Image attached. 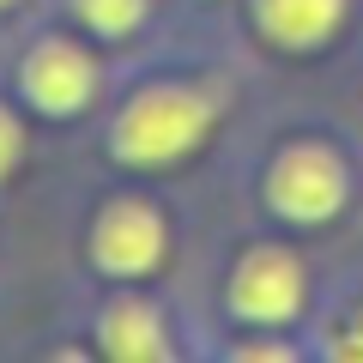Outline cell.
Instances as JSON below:
<instances>
[{
    "label": "cell",
    "instance_id": "cell-8",
    "mask_svg": "<svg viewBox=\"0 0 363 363\" xmlns=\"http://www.w3.org/2000/svg\"><path fill=\"white\" fill-rule=\"evenodd\" d=\"M73 6H79V18H85L91 30H104V37H128V30L145 18L152 0H73Z\"/></svg>",
    "mask_w": 363,
    "mask_h": 363
},
{
    "label": "cell",
    "instance_id": "cell-4",
    "mask_svg": "<svg viewBox=\"0 0 363 363\" xmlns=\"http://www.w3.org/2000/svg\"><path fill=\"white\" fill-rule=\"evenodd\" d=\"M164 218H157L145 200H116V206L97 218V236H91V255L97 267L116 272V279H140L164 260Z\"/></svg>",
    "mask_w": 363,
    "mask_h": 363
},
{
    "label": "cell",
    "instance_id": "cell-3",
    "mask_svg": "<svg viewBox=\"0 0 363 363\" xmlns=\"http://www.w3.org/2000/svg\"><path fill=\"white\" fill-rule=\"evenodd\" d=\"M230 309L242 321H260V327H279L303 309V267L297 255L285 248H255V255L236 267L230 279Z\"/></svg>",
    "mask_w": 363,
    "mask_h": 363
},
{
    "label": "cell",
    "instance_id": "cell-11",
    "mask_svg": "<svg viewBox=\"0 0 363 363\" xmlns=\"http://www.w3.org/2000/svg\"><path fill=\"white\" fill-rule=\"evenodd\" d=\"M0 6H13V0H0Z\"/></svg>",
    "mask_w": 363,
    "mask_h": 363
},
{
    "label": "cell",
    "instance_id": "cell-7",
    "mask_svg": "<svg viewBox=\"0 0 363 363\" xmlns=\"http://www.w3.org/2000/svg\"><path fill=\"white\" fill-rule=\"evenodd\" d=\"M97 345H104L109 357H121V363H157V357H169V333H164V321H157V309H145V303H116V309L104 315Z\"/></svg>",
    "mask_w": 363,
    "mask_h": 363
},
{
    "label": "cell",
    "instance_id": "cell-6",
    "mask_svg": "<svg viewBox=\"0 0 363 363\" xmlns=\"http://www.w3.org/2000/svg\"><path fill=\"white\" fill-rule=\"evenodd\" d=\"M260 25H267L272 43L285 49H309V43L333 37L339 18H345V0H255Z\"/></svg>",
    "mask_w": 363,
    "mask_h": 363
},
{
    "label": "cell",
    "instance_id": "cell-1",
    "mask_svg": "<svg viewBox=\"0 0 363 363\" xmlns=\"http://www.w3.org/2000/svg\"><path fill=\"white\" fill-rule=\"evenodd\" d=\"M212 128V97L194 85H152L116 121V157L128 164H176Z\"/></svg>",
    "mask_w": 363,
    "mask_h": 363
},
{
    "label": "cell",
    "instance_id": "cell-10",
    "mask_svg": "<svg viewBox=\"0 0 363 363\" xmlns=\"http://www.w3.org/2000/svg\"><path fill=\"white\" fill-rule=\"evenodd\" d=\"M333 351H339V357H363V315H357V321H351L345 333L333 339Z\"/></svg>",
    "mask_w": 363,
    "mask_h": 363
},
{
    "label": "cell",
    "instance_id": "cell-2",
    "mask_svg": "<svg viewBox=\"0 0 363 363\" xmlns=\"http://www.w3.org/2000/svg\"><path fill=\"white\" fill-rule=\"evenodd\" d=\"M267 200L297 224H321L345 206V164L327 145H291L267 176Z\"/></svg>",
    "mask_w": 363,
    "mask_h": 363
},
{
    "label": "cell",
    "instance_id": "cell-5",
    "mask_svg": "<svg viewBox=\"0 0 363 363\" xmlns=\"http://www.w3.org/2000/svg\"><path fill=\"white\" fill-rule=\"evenodd\" d=\"M25 91L30 104L49 109V116H73V109L91 104V91H97V67H91L85 49H73V43H43V49H30L25 61Z\"/></svg>",
    "mask_w": 363,
    "mask_h": 363
},
{
    "label": "cell",
    "instance_id": "cell-9",
    "mask_svg": "<svg viewBox=\"0 0 363 363\" xmlns=\"http://www.w3.org/2000/svg\"><path fill=\"white\" fill-rule=\"evenodd\" d=\"M18 157H25V128H18V121L6 116V109H0V176H6V169H13Z\"/></svg>",
    "mask_w": 363,
    "mask_h": 363
}]
</instances>
